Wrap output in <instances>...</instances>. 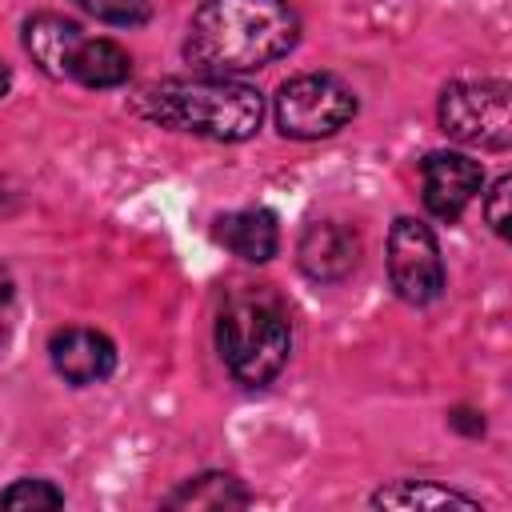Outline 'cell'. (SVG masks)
I'll use <instances>...</instances> for the list:
<instances>
[{"instance_id": "19", "label": "cell", "mask_w": 512, "mask_h": 512, "mask_svg": "<svg viewBox=\"0 0 512 512\" xmlns=\"http://www.w3.org/2000/svg\"><path fill=\"white\" fill-rule=\"evenodd\" d=\"M8 88H12V72H8V64L0 60V96H4Z\"/></svg>"}, {"instance_id": "7", "label": "cell", "mask_w": 512, "mask_h": 512, "mask_svg": "<svg viewBox=\"0 0 512 512\" xmlns=\"http://www.w3.org/2000/svg\"><path fill=\"white\" fill-rule=\"evenodd\" d=\"M484 172L476 160L460 156V152H432L420 164V188H424V204L436 220H456L480 192Z\"/></svg>"}, {"instance_id": "13", "label": "cell", "mask_w": 512, "mask_h": 512, "mask_svg": "<svg viewBox=\"0 0 512 512\" xmlns=\"http://www.w3.org/2000/svg\"><path fill=\"white\" fill-rule=\"evenodd\" d=\"M244 504L248 492L240 488L236 476L224 472H204L168 496V508H244Z\"/></svg>"}, {"instance_id": "15", "label": "cell", "mask_w": 512, "mask_h": 512, "mask_svg": "<svg viewBox=\"0 0 512 512\" xmlns=\"http://www.w3.org/2000/svg\"><path fill=\"white\" fill-rule=\"evenodd\" d=\"M64 492L52 488L48 480H16L12 488L0 492V508H60Z\"/></svg>"}, {"instance_id": "18", "label": "cell", "mask_w": 512, "mask_h": 512, "mask_svg": "<svg viewBox=\"0 0 512 512\" xmlns=\"http://www.w3.org/2000/svg\"><path fill=\"white\" fill-rule=\"evenodd\" d=\"M8 316H12V284H8V276L0 272V340L8 336Z\"/></svg>"}, {"instance_id": "6", "label": "cell", "mask_w": 512, "mask_h": 512, "mask_svg": "<svg viewBox=\"0 0 512 512\" xmlns=\"http://www.w3.org/2000/svg\"><path fill=\"white\" fill-rule=\"evenodd\" d=\"M388 276L400 300L408 304H428L444 288V264L440 248L428 224L400 216L388 232Z\"/></svg>"}, {"instance_id": "10", "label": "cell", "mask_w": 512, "mask_h": 512, "mask_svg": "<svg viewBox=\"0 0 512 512\" xmlns=\"http://www.w3.org/2000/svg\"><path fill=\"white\" fill-rule=\"evenodd\" d=\"M216 240L232 256H240L248 264H264L280 248V228L268 208H244V212H228L216 220Z\"/></svg>"}, {"instance_id": "8", "label": "cell", "mask_w": 512, "mask_h": 512, "mask_svg": "<svg viewBox=\"0 0 512 512\" xmlns=\"http://www.w3.org/2000/svg\"><path fill=\"white\" fill-rule=\"evenodd\" d=\"M296 256H300L304 276H312L320 284H336L360 264V236H356L352 224L316 220V224L304 228Z\"/></svg>"}, {"instance_id": "11", "label": "cell", "mask_w": 512, "mask_h": 512, "mask_svg": "<svg viewBox=\"0 0 512 512\" xmlns=\"http://www.w3.org/2000/svg\"><path fill=\"white\" fill-rule=\"evenodd\" d=\"M80 40H84L80 24L52 16V12H40L24 24V48L48 76H68V64H72Z\"/></svg>"}, {"instance_id": "5", "label": "cell", "mask_w": 512, "mask_h": 512, "mask_svg": "<svg viewBox=\"0 0 512 512\" xmlns=\"http://www.w3.org/2000/svg\"><path fill=\"white\" fill-rule=\"evenodd\" d=\"M356 116V96L328 72H304L276 92V128L292 140H320Z\"/></svg>"}, {"instance_id": "9", "label": "cell", "mask_w": 512, "mask_h": 512, "mask_svg": "<svg viewBox=\"0 0 512 512\" xmlns=\"http://www.w3.org/2000/svg\"><path fill=\"white\" fill-rule=\"evenodd\" d=\"M48 352H52V368L68 384H100L116 368V348L96 328H60Z\"/></svg>"}, {"instance_id": "12", "label": "cell", "mask_w": 512, "mask_h": 512, "mask_svg": "<svg viewBox=\"0 0 512 512\" xmlns=\"http://www.w3.org/2000/svg\"><path fill=\"white\" fill-rule=\"evenodd\" d=\"M132 72V56L116 44V40H104V36H84L72 64H68V76L88 84V88H116L124 84Z\"/></svg>"}, {"instance_id": "17", "label": "cell", "mask_w": 512, "mask_h": 512, "mask_svg": "<svg viewBox=\"0 0 512 512\" xmlns=\"http://www.w3.org/2000/svg\"><path fill=\"white\" fill-rule=\"evenodd\" d=\"M484 220L492 224V232L508 236V176H500L484 200Z\"/></svg>"}, {"instance_id": "1", "label": "cell", "mask_w": 512, "mask_h": 512, "mask_svg": "<svg viewBox=\"0 0 512 512\" xmlns=\"http://www.w3.org/2000/svg\"><path fill=\"white\" fill-rule=\"evenodd\" d=\"M296 36L300 20L288 0H204L184 48L208 76H236L292 52Z\"/></svg>"}, {"instance_id": "4", "label": "cell", "mask_w": 512, "mask_h": 512, "mask_svg": "<svg viewBox=\"0 0 512 512\" xmlns=\"http://www.w3.org/2000/svg\"><path fill=\"white\" fill-rule=\"evenodd\" d=\"M440 128L468 148L512 144V100L504 80H456L440 96Z\"/></svg>"}, {"instance_id": "14", "label": "cell", "mask_w": 512, "mask_h": 512, "mask_svg": "<svg viewBox=\"0 0 512 512\" xmlns=\"http://www.w3.org/2000/svg\"><path fill=\"white\" fill-rule=\"evenodd\" d=\"M372 504L376 508H468V512H476L480 504L472 500V496H464V492H456V488H440V484H416V480H400V484H392V488H380L376 496H372Z\"/></svg>"}, {"instance_id": "16", "label": "cell", "mask_w": 512, "mask_h": 512, "mask_svg": "<svg viewBox=\"0 0 512 512\" xmlns=\"http://www.w3.org/2000/svg\"><path fill=\"white\" fill-rule=\"evenodd\" d=\"M88 16L104 20V24H120V28H132V24H144L152 16V4L148 0H76Z\"/></svg>"}, {"instance_id": "2", "label": "cell", "mask_w": 512, "mask_h": 512, "mask_svg": "<svg viewBox=\"0 0 512 512\" xmlns=\"http://www.w3.org/2000/svg\"><path fill=\"white\" fill-rule=\"evenodd\" d=\"M144 116L164 128L208 136V140H248L264 120V100L252 84L232 76H192V80H164L140 96Z\"/></svg>"}, {"instance_id": "3", "label": "cell", "mask_w": 512, "mask_h": 512, "mask_svg": "<svg viewBox=\"0 0 512 512\" xmlns=\"http://www.w3.org/2000/svg\"><path fill=\"white\" fill-rule=\"evenodd\" d=\"M216 348L240 384L264 388L268 380H276L292 348V328L280 296L264 284L232 288L216 316Z\"/></svg>"}]
</instances>
